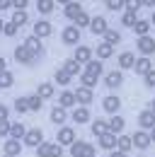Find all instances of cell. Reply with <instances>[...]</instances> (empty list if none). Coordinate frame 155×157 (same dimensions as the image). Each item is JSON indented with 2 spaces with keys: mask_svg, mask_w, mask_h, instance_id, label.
<instances>
[{
  "mask_svg": "<svg viewBox=\"0 0 155 157\" xmlns=\"http://www.w3.org/2000/svg\"><path fill=\"white\" fill-rule=\"evenodd\" d=\"M15 60H17L19 65H34V63H37V56H34L24 44H19V46H15Z\"/></svg>",
  "mask_w": 155,
  "mask_h": 157,
  "instance_id": "6da1fadb",
  "label": "cell"
},
{
  "mask_svg": "<svg viewBox=\"0 0 155 157\" xmlns=\"http://www.w3.org/2000/svg\"><path fill=\"white\" fill-rule=\"evenodd\" d=\"M44 143V131L41 128H27V133L22 138V145H27V147H39Z\"/></svg>",
  "mask_w": 155,
  "mask_h": 157,
  "instance_id": "7a4b0ae2",
  "label": "cell"
},
{
  "mask_svg": "<svg viewBox=\"0 0 155 157\" xmlns=\"http://www.w3.org/2000/svg\"><path fill=\"white\" fill-rule=\"evenodd\" d=\"M32 34H34L37 39H46V36L54 34V24H51L49 20H37L34 27H32Z\"/></svg>",
  "mask_w": 155,
  "mask_h": 157,
  "instance_id": "3957f363",
  "label": "cell"
},
{
  "mask_svg": "<svg viewBox=\"0 0 155 157\" xmlns=\"http://www.w3.org/2000/svg\"><path fill=\"white\" fill-rule=\"evenodd\" d=\"M61 41H63L66 46H78V41H80V29H78L75 24H68V27L61 32Z\"/></svg>",
  "mask_w": 155,
  "mask_h": 157,
  "instance_id": "277c9868",
  "label": "cell"
},
{
  "mask_svg": "<svg viewBox=\"0 0 155 157\" xmlns=\"http://www.w3.org/2000/svg\"><path fill=\"white\" fill-rule=\"evenodd\" d=\"M92 53H95V51H92L90 46H85V44H78L75 51H73V60H78L80 65H87V63L92 60Z\"/></svg>",
  "mask_w": 155,
  "mask_h": 157,
  "instance_id": "5b68a950",
  "label": "cell"
},
{
  "mask_svg": "<svg viewBox=\"0 0 155 157\" xmlns=\"http://www.w3.org/2000/svg\"><path fill=\"white\" fill-rule=\"evenodd\" d=\"M131 143H133L136 150H148V147L153 145V143H150V133H148V131H141V128L131 136Z\"/></svg>",
  "mask_w": 155,
  "mask_h": 157,
  "instance_id": "8992f818",
  "label": "cell"
},
{
  "mask_svg": "<svg viewBox=\"0 0 155 157\" xmlns=\"http://www.w3.org/2000/svg\"><path fill=\"white\" fill-rule=\"evenodd\" d=\"M95 36H104V32L109 29V22H107V17L104 15H97V17H92L90 20V27H87Z\"/></svg>",
  "mask_w": 155,
  "mask_h": 157,
  "instance_id": "52a82bcc",
  "label": "cell"
},
{
  "mask_svg": "<svg viewBox=\"0 0 155 157\" xmlns=\"http://www.w3.org/2000/svg\"><path fill=\"white\" fill-rule=\"evenodd\" d=\"M58 145H61V147H66V145H68V147H70V145H73V143H75L78 138H75V131H73V128H70V126H61V128H58Z\"/></svg>",
  "mask_w": 155,
  "mask_h": 157,
  "instance_id": "ba28073f",
  "label": "cell"
},
{
  "mask_svg": "<svg viewBox=\"0 0 155 157\" xmlns=\"http://www.w3.org/2000/svg\"><path fill=\"white\" fill-rule=\"evenodd\" d=\"M61 5H63V15H66V20L75 22V17L82 12V5L75 2V0H61Z\"/></svg>",
  "mask_w": 155,
  "mask_h": 157,
  "instance_id": "9c48e42d",
  "label": "cell"
},
{
  "mask_svg": "<svg viewBox=\"0 0 155 157\" xmlns=\"http://www.w3.org/2000/svg\"><path fill=\"white\" fill-rule=\"evenodd\" d=\"M136 48L141 51V56L150 58V53H155V39L153 36H141V39L136 41Z\"/></svg>",
  "mask_w": 155,
  "mask_h": 157,
  "instance_id": "30bf717a",
  "label": "cell"
},
{
  "mask_svg": "<svg viewBox=\"0 0 155 157\" xmlns=\"http://www.w3.org/2000/svg\"><path fill=\"white\" fill-rule=\"evenodd\" d=\"M138 126H141V131H153L155 128V114L150 109H143L138 114Z\"/></svg>",
  "mask_w": 155,
  "mask_h": 157,
  "instance_id": "8fae6325",
  "label": "cell"
},
{
  "mask_svg": "<svg viewBox=\"0 0 155 157\" xmlns=\"http://www.w3.org/2000/svg\"><path fill=\"white\" fill-rule=\"evenodd\" d=\"M102 109L114 116V114H119V109H121V99L116 97V94H107V97L102 99Z\"/></svg>",
  "mask_w": 155,
  "mask_h": 157,
  "instance_id": "7c38bea8",
  "label": "cell"
},
{
  "mask_svg": "<svg viewBox=\"0 0 155 157\" xmlns=\"http://www.w3.org/2000/svg\"><path fill=\"white\" fill-rule=\"evenodd\" d=\"M104 85H107L109 90L121 87V85H124V73H121V70H109V73L104 75Z\"/></svg>",
  "mask_w": 155,
  "mask_h": 157,
  "instance_id": "4fadbf2b",
  "label": "cell"
},
{
  "mask_svg": "<svg viewBox=\"0 0 155 157\" xmlns=\"http://www.w3.org/2000/svg\"><path fill=\"white\" fill-rule=\"evenodd\" d=\"M22 140H15V138H7L5 140V145H2V150H5V155H10V157H19L22 155Z\"/></svg>",
  "mask_w": 155,
  "mask_h": 157,
  "instance_id": "5bb4252c",
  "label": "cell"
},
{
  "mask_svg": "<svg viewBox=\"0 0 155 157\" xmlns=\"http://www.w3.org/2000/svg\"><path fill=\"white\" fill-rule=\"evenodd\" d=\"M107 126H109V133H112V136H121L124 128H126V121L119 116V114H114L112 118H107Z\"/></svg>",
  "mask_w": 155,
  "mask_h": 157,
  "instance_id": "9a60e30c",
  "label": "cell"
},
{
  "mask_svg": "<svg viewBox=\"0 0 155 157\" xmlns=\"http://www.w3.org/2000/svg\"><path fill=\"white\" fill-rule=\"evenodd\" d=\"M75 104H78V101H75V92L63 90V92L58 94V106H61V109H66V111H68V109H73Z\"/></svg>",
  "mask_w": 155,
  "mask_h": 157,
  "instance_id": "2e32d148",
  "label": "cell"
},
{
  "mask_svg": "<svg viewBox=\"0 0 155 157\" xmlns=\"http://www.w3.org/2000/svg\"><path fill=\"white\" fill-rule=\"evenodd\" d=\"M24 46H27V48H29V51H32L37 58H41V56H44V44H41V39H37L34 34L24 39Z\"/></svg>",
  "mask_w": 155,
  "mask_h": 157,
  "instance_id": "e0dca14e",
  "label": "cell"
},
{
  "mask_svg": "<svg viewBox=\"0 0 155 157\" xmlns=\"http://www.w3.org/2000/svg\"><path fill=\"white\" fill-rule=\"evenodd\" d=\"M34 94H37L41 101H44V99H54V94H56V87H54V82H41V85L37 87V92H34Z\"/></svg>",
  "mask_w": 155,
  "mask_h": 157,
  "instance_id": "ac0fdd59",
  "label": "cell"
},
{
  "mask_svg": "<svg viewBox=\"0 0 155 157\" xmlns=\"http://www.w3.org/2000/svg\"><path fill=\"white\" fill-rule=\"evenodd\" d=\"M70 118L75 121L78 126H82V123H87L92 116H90V109H87V106H75V109H73V114H70Z\"/></svg>",
  "mask_w": 155,
  "mask_h": 157,
  "instance_id": "d6986e66",
  "label": "cell"
},
{
  "mask_svg": "<svg viewBox=\"0 0 155 157\" xmlns=\"http://www.w3.org/2000/svg\"><path fill=\"white\" fill-rule=\"evenodd\" d=\"M133 70H136V75H145V73H150V70H153V60H150V58H145V56L136 58Z\"/></svg>",
  "mask_w": 155,
  "mask_h": 157,
  "instance_id": "ffe728a7",
  "label": "cell"
},
{
  "mask_svg": "<svg viewBox=\"0 0 155 157\" xmlns=\"http://www.w3.org/2000/svg\"><path fill=\"white\" fill-rule=\"evenodd\" d=\"M116 63H119V70H129V68H133V63H136V53L124 51V53H119Z\"/></svg>",
  "mask_w": 155,
  "mask_h": 157,
  "instance_id": "44dd1931",
  "label": "cell"
},
{
  "mask_svg": "<svg viewBox=\"0 0 155 157\" xmlns=\"http://www.w3.org/2000/svg\"><path fill=\"white\" fill-rule=\"evenodd\" d=\"M92 99H95L92 90H87V87H78L75 90V101H80V106H87Z\"/></svg>",
  "mask_w": 155,
  "mask_h": 157,
  "instance_id": "7402d4cb",
  "label": "cell"
},
{
  "mask_svg": "<svg viewBox=\"0 0 155 157\" xmlns=\"http://www.w3.org/2000/svg\"><path fill=\"white\" fill-rule=\"evenodd\" d=\"M97 145L102 147V150H116V136H112V133H104V136L97 138Z\"/></svg>",
  "mask_w": 155,
  "mask_h": 157,
  "instance_id": "603a6c76",
  "label": "cell"
},
{
  "mask_svg": "<svg viewBox=\"0 0 155 157\" xmlns=\"http://www.w3.org/2000/svg\"><path fill=\"white\" fill-rule=\"evenodd\" d=\"M116 150L119 152H124V155H129L131 150H133V143H131V136H116Z\"/></svg>",
  "mask_w": 155,
  "mask_h": 157,
  "instance_id": "cb8c5ba5",
  "label": "cell"
},
{
  "mask_svg": "<svg viewBox=\"0 0 155 157\" xmlns=\"http://www.w3.org/2000/svg\"><path fill=\"white\" fill-rule=\"evenodd\" d=\"M63 70H66L70 78H80V75H82V65H80L78 60H73V58H68L63 63Z\"/></svg>",
  "mask_w": 155,
  "mask_h": 157,
  "instance_id": "d4e9b609",
  "label": "cell"
},
{
  "mask_svg": "<svg viewBox=\"0 0 155 157\" xmlns=\"http://www.w3.org/2000/svg\"><path fill=\"white\" fill-rule=\"evenodd\" d=\"M150 29H153V27H150L148 20H138L133 24V34L138 36V39H141V36H150Z\"/></svg>",
  "mask_w": 155,
  "mask_h": 157,
  "instance_id": "484cf974",
  "label": "cell"
},
{
  "mask_svg": "<svg viewBox=\"0 0 155 157\" xmlns=\"http://www.w3.org/2000/svg\"><path fill=\"white\" fill-rule=\"evenodd\" d=\"M97 58L99 60H107V58H112V56H114V46H109V44H104V41H99V44H97Z\"/></svg>",
  "mask_w": 155,
  "mask_h": 157,
  "instance_id": "4316f807",
  "label": "cell"
},
{
  "mask_svg": "<svg viewBox=\"0 0 155 157\" xmlns=\"http://www.w3.org/2000/svg\"><path fill=\"white\" fill-rule=\"evenodd\" d=\"M27 133V126L22 123V121H12L10 123V138H15V140H22Z\"/></svg>",
  "mask_w": 155,
  "mask_h": 157,
  "instance_id": "83f0119b",
  "label": "cell"
},
{
  "mask_svg": "<svg viewBox=\"0 0 155 157\" xmlns=\"http://www.w3.org/2000/svg\"><path fill=\"white\" fill-rule=\"evenodd\" d=\"M66 121H68V111H66V109H61V106H54V109H51V123L63 126Z\"/></svg>",
  "mask_w": 155,
  "mask_h": 157,
  "instance_id": "f1b7e54d",
  "label": "cell"
},
{
  "mask_svg": "<svg viewBox=\"0 0 155 157\" xmlns=\"http://www.w3.org/2000/svg\"><path fill=\"white\" fill-rule=\"evenodd\" d=\"M90 128H92V136H97V138H99V136H104V133H109V126H107V118H95Z\"/></svg>",
  "mask_w": 155,
  "mask_h": 157,
  "instance_id": "f546056e",
  "label": "cell"
},
{
  "mask_svg": "<svg viewBox=\"0 0 155 157\" xmlns=\"http://www.w3.org/2000/svg\"><path fill=\"white\" fill-rule=\"evenodd\" d=\"M85 73H90L92 78H99L102 73H104V65H102V60H97V58H92L87 65H85Z\"/></svg>",
  "mask_w": 155,
  "mask_h": 157,
  "instance_id": "4dcf8cb0",
  "label": "cell"
},
{
  "mask_svg": "<svg viewBox=\"0 0 155 157\" xmlns=\"http://www.w3.org/2000/svg\"><path fill=\"white\" fill-rule=\"evenodd\" d=\"M102 39H104V44H109V46H116V44L121 41V32H119V29H112V27H109V29L104 32V36H102Z\"/></svg>",
  "mask_w": 155,
  "mask_h": 157,
  "instance_id": "1f68e13d",
  "label": "cell"
},
{
  "mask_svg": "<svg viewBox=\"0 0 155 157\" xmlns=\"http://www.w3.org/2000/svg\"><path fill=\"white\" fill-rule=\"evenodd\" d=\"M12 24H15V27H24V24H27V22H29V15H27V10H15V12H12Z\"/></svg>",
  "mask_w": 155,
  "mask_h": 157,
  "instance_id": "d6a6232c",
  "label": "cell"
},
{
  "mask_svg": "<svg viewBox=\"0 0 155 157\" xmlns=\"http://www.w3.org/2000/svg\"><path fill=\"white\" fill-rule=\"evenodd\" d=\"M37 10H39V15H51V12L56 10V2H54V0H39Z\"/></svg>",
  "mask_w": 155,
  "mask_h": 157,
  "instance_id": "836d02e7",
  "label": "cell"
},
{
  "mask_svg": "<svg viewBox=\"0 0 155 157\" xmlns=\"http://www.w3.org/2000/svg\"><path fill=\"white\" fill-rule=\"evenodd\" d=\"M54 80H56L61 87H66V85H70V82H73V78H70V75H68V73H66L63 68H58L56 73H54Z\"/></svg>",
  "mask_w": 155,
  "mask_h": 157,
  "instance_id": "e575fe53",
  "label": "cell"
},
{
  "mask_svg": "<svg viewBox=\"0 0 155 157\" xmlns=\"http://www.w3.org/2000/svg\"><path fill=\"white\" fill-rule=\"evenodd\" d=\"M12 85H15V75H12L10 70L0 73V90H10Z\"/></svg>",
  "mask_w": 155,
  "mask_h": 157,
  "instance_id": "d590c367",
  "label": "cell"
},
{
  "mask_svg": "<svg viewBox=\"0 0 155 157\" xmlns=\"http://www.w3.org/2000/svg\"><path fill=\"white\" fill-rule=\"evenodd\" d=\"M143 7L141 0H124V12H131V15H138V10Z\"/></svg>",
  "mask_w": 155,
  "mask_h": 157,
  "instance_id": "8d00e7d4",
  "label": "cell"
},
{
  "mask_svg": "<svg viewBox=\"0 0 155 157\" xmlns=\"http://www.w3.org/2000/svg\"><path fill=\"white\" fill-rule=\"evenodd\" d=\"M95 85H97V78H92L90 73H85V70H82V75H80V87H87V90H92Z\"/></svg>",
  "mask_w": 155,
  "mask_h": 157,
  "instance_id": "74e56055",
  "label": "cell"
},
{
  "mask_svg": "<svg viewBox=\"0 0 155 157\" xmlns=\"http://www.w3.org/2000/svg\"><path fill=\"white\" fill-rule=\"evenodd\" d=\"M90 20H92V17H90V15L82 10V12L75 17V27H78V29H85V27H90Z\"/></svg>",
  "mask_w": 155,
  "mask_h": 157,
  "instance_id": "f35d334b",
  "label": "cell"
},
{
  "mask_svg": "<svg viewBox=\"0 0 155 157\" xmlns=\"http://www.w3.org/2000/svg\"><path fill=\"white\" fill-rule=\"evenodd\" d=\"M136 22H138V15H131V12H121V27H131V29H133Z\"/></svg>",
  "mask_w": 155,
  "mask_h": 157,
  "instance_id": "ab89813d",
  "label": "cell"
},
{
  "mask_svg": "<svg viewBox=\"0 0 155 157\" xmlns=\"http://www.w3.org/2000/svg\"><path fill=\"white\" fill-rule=\"evenodd\" d=\"M27 104H29V111H41V106H44V101H41L37 94H29V97H27Z\"/></svg>",
  "mask_w": 155,
  "mask_h": 157,
  "instance_id": "60d3db41",
  "label": "cell"
},
{
  "mask_svg": "<svg viewBox=\"0 0 155 157\" xmlns=\"http://www.w3.org/2000/svg\"><path fill=\"white\" fill-rule=\"evenodd\" d=\"M85 140H75L73 145H70V157H82V150H85Z\"/></svg>",
  "mask_w": 155,
  "mask_h": 157,
  "instance_id": "b9f144b4",
  "label": "cell"
},
{
  "mask_svg": "<svg viewBox=\"0 0 155 157\" xmlns=\"http://www.w3.org/2000/svg\"><path fill=\"white\" fill-rule=\"evenodd\" d=\"M15 111H17V114H27V111H29L27 97H17V99H15Z\"/></svg>",
  "mask_w": 155,
  "mask_h": 157,
  "instance_id": "7bdbcfd3",
  "label": "cell"
},
{
  "mask_svg": "<svg viewBox=\"0 0 155 157\" xmlns=\"http://www.w3.org/2000/svg\"><path fill=\"white\" fill-rule=\"evenodd\" d=\"M104 5H107V10H112V12H124V0H107Z\"/></svg>",
  "mask_w": 155,
  "mask_h": 157,
  "instance_id": "ee69618b",
  "label": "cell"
},
{
  "mask_svg": "<svg viewBox=\"0 0 155 157\" xmlns=\"http://www.w3.org/2000/svg\"><path fill=\"white\" fill-rule=\"evenodd\" d=\"M51 145H54V143H46V140H44V143L37 147V157H49V152H51Z\"/></svg>",
  "mask_w": 155,
  "mask_h": 157,
  "instance_id": "f6af8a7d",
  "label": "cell"
},
{
  "mask_svg": "<svg viewBox=\"0 0 155 157\" xmlns=\"http://www.w3.org/2000/svg\"><path fill=\"white\" fill-rule=\"evenodd\" d=\"M10 123H12L10 118L7 121H0V138H5V140L10 138Z\"/></svg>",
  "mask_w": 155,
  "mask_h": 157,
  "instance_id": "bcb514c9",
  "label": "cell"
},
{
  "mask_svg": "<svg viewBox=\"0 0 155 157\" xmlns=\"http://www.w3.org/2000/svg\"><path fill=\"white\" fill-rule=\"evenodd\" d=\"M143 82H145V87L155 90V68L150 70V73H145V75H143Z\"/></svg>",
  "mask_w": 155,
  "mask_h": 157,
  "instance_id": "7dc6e473",
  "label": "cell"
},
{
  "mask_svg": "<svg viewBox=\"0 0 155 157\" xmlns=\"http://www.w3.org/2000/svg\"><path fill=\"white\" fill-rule=\"evenodd\" d=\"M2 34H5V36H15V34H17V27H15L12 22H5V24H2Z\"/></svg>",
  "mask_w": 155,
  "mask_h": 157,
  "instance_id": "c3c4849f",
  "label": "cell"
},
{
  "mask_svg": "<svg viewBox=\"0 0 155 157\" xmlns=\"http://www.w3.org/2000/svg\"><path fill=\"white\" fill-rule=\"evenodd\" d=\"M82 157H97V147L87 143V145H85V150H82Z\"/></svg>",
  "mask_w": 155,
  "mask_h": 157,
  "instance_id": "681fc988",
  "label": "cell"
},
{
  "mask_svg": "<svg viewBox=\"0 0 155 157\" xmlns=\"http://www.w3.org/2000/svg\"><path fill=\"white\" fill-rule=\"evenodd\" d=\"M49 157H63V147H61L58 143H54V145H51V152H49Z\"/></svg>",
  "mask_w": 155,
  "mask_h": 157,
  "instance_id": "f907efd6",
  "label": "cell"
},
{
  "mask_svg": "<svg viewBox=\"0 0 155 157\" xmlns=\"http://www.w3.org/2000/svg\"><path fill=\"white\" fill-rule=\"evenodd\" d=\"M7 116H10V106L7 104H0V121H7Z\"/></svg>",
  "mask_w": 155,
  "mask_h": 157,
  "instance_id": "816d5d0a",
  "label": "cell"
},
{
  "mask_svg": "<svg viewBox=\"0 0 155 157\" xmlns=\"http://www.w3.org/2000/svg\"><path fill=\"white\" fill-rule=\"evenodd\" d=\"M27 5H29V0H12V7L15 10H27Z\"/></svg>",
  "mask_w": 155,
  "mask_h": 157,
  "instance_id": "f5cc1de1",
  "label": "cell"
},
{
  "mask_svg": "<svg viewBox=\"0 0 155 157\" xmlns=\"http://www.w3.org/2000/svg\"><path fill=\"white\" fill-rule=\"evenodd\" d=\"M5 70H7V60L0 56V73H5Z\"/></svg>",
  "mask_w": 155,
  "mask_h": 157,
  "instance_id": "db71d44e",
  "label": "cell"
},
{
  "mask_svg": "<svg viewBox=\"0 0 155 157\" xmlns=\"http://www.w3.org/2000/svg\"><path fill=\"white\" fill-rule=\"evenodd\" d=\"M109 157H129V155H124V152H119V150H112V152H109Z\"/></svg>",
  "mask_w": 155,
  "mask_h": 157,
  "instance_id": "11a10c76",
  "label": "cell"
},
{
  "mask_svg": "<svg viewBox=\"0 0 155 157\" xmlns=\"http://www.w3.org/2000/svg\"><path fill=\"white\" fill-rule=\"evenodd\" d=\"M148 22H150V27H155V10H153V15H150V20H148Z\"/></svg>",
  "mask_w": 155,
  "mask_h": 157,
  "instance_id": "9f6ffc18",
  "label": "cell"
},
{
  "mask_svg": "<svg viewBox=\"0 0 155 157\" xmlns=\"http://www.w3.org/2000/svg\"><path fill=\"white\" fill-rule=\"evenodd\" d=\"M148 109H150V111L155 114V99H150V106H148Z\"/></svg>",
  "mask_w": 155,
  "mask_h": 157,
  "instance_id": "6f0895ef",
  "label": "cell"
},
{
  "mask_svg": "<svg viewBox=\"0 0 155 157\" xmlns=\"http://www.w3.org/2000/svg\"><path fill=\"white\" fill-rule=\"evenodd\" d=\"M148 133H150V143H155V128H153V131H148Z\"/></svg>",
  "mask_w": 155,
  "mask_h": 157,
  "instance_id": "680465c9",
  "label": "cell"
},
{
  "mask_svg": "<svg viewBox=\"0 0 155 157\" xmlns=\"http://www.w3.org/2000/svg\"><path fill=\"white\" fill-rule=\"evenodd\" d=\"M2 24H5V22H2V20H0V34H2Z\"/></svg>",
  "mask_w": 155,
  "mask_h": 157,
  "instance_id": "91938a15",
  "label": "cell"
},
{
  "mask_svg": "<svg viewBox=\"0 0 155 157\" xmlns=\"http://www.w3.org/2000/svg\"><path fill=\"white\" fill-rule=\"evenodd\" d=\"M2 157H10V155H2Z\"/></svg>",
  "mask_w": 155,
  "mask_h": 157,
  "instance_id": "94428289",
  "label": "cell"
},
{
  "mask_svg": "<svg viewBox=\"0 0 155 157\" xmlns=\"http://www.w3.org/2000/svg\"><path fill=\"white\" fill-rule=\"evenodd\" d=\"M0 12H2V7H0Z\"/></svg>",
  "mask_w": 155,
  "mask_h": 157,
  "instance_id": "6125c7cd",
  "label": "cell"
}]
</instances>
